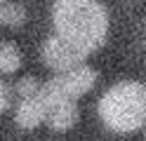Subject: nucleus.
<instances>
[{
    "label": "nucleus",
    "instance_id": "obj_1",
    "mask_svg": "<svg viewBox=\"0 0 146 141\" xmlns=\"http://www.w3.org/2000/svg\"><path fill=\"white\" fill-rule=\"evenodd\" d=\"M52 24L57 35L85 54L99 50L108 33V14L97 0H57L52 7Z\"/></svg>",
    "mask_w": 146,
    "mask_h": 141
},
{
    "label": "nucleus",
    "instance_id": "obj_2",
    "mask_svg": "<svg viewBox=\"0 0 146 141\" xmlns=\"http://www.w3.org/2000/svg\"><path fill=\"white\" fill-rule=\"evenodd\" d=\"M99 118L106 129L115 134L137 132L146 122V97L144 85L139 82H118L99 99Z\"/></svg>",
    "mask_w": 146,
    "mask_h": 141
},
{
    "label": "nucleus",
    "instance_id": "obj_3",
    "mask_svg": "<svg viewBox=\"0 0 146 141\" xmlns=\"http://www.w3.org/2000/svg\"><path fill=\"white\" fill-rule=\"evenodd\" d=\"M97 82V73L90 66H76V68L61 71L57 73L50 82L40 85V94L45 99V106L59 99H80L83 94H87Z\"/></svg>",
    "mask_w": 146,
    "mask_h": 141
},
{
    "label": "nucleus",
    "instance_id": "obj_4",
    "mask_svg": "<svg viewBox=\"0 0 146 141\" xmlns=\"http://www.w3.org/2000/svg\"><path fill=\"white\" fill-rule=\"evenodd\" d=\"M40 56H42V61L45 66H50L52 71H68V68H76V66H80L85 61V52L80 50V47H76L73 42L68 40H64L61 35H52L45 40L42 45V50H40Z\"/></svg>",
    "mask_w": 146,
    "mask_h": 141
},
{
    "label": "nucleus",
    "instance_id": "obj_5",
    "mask_svg": "<svg viewBox=\"0 0 146 141\" xmlns=\"http://www.w3.org/2000/svg\"><path fill=\"white\" fill-rule=\"evenodd\" d=\"M45 122L54 132H66L78 122V101L76 99H59L47 103V113H45Z\"/></svg>",
    "mask_w": 146,
    "mask_h": 141
},
{
    "label": "nucleus",
    "instance_id": "obj_6",
    "mask_svg": "<svg viewBox=\"0 0 146 141\" xmlns=\"http://www.w3.org/2000/svg\"><path fill=\"white\" fill-rule=\"evenodd\" d=\"M45 113H47L45 99H42L40 92H35V94H31V97L19 99L14 122H17L21 129H33V127H38L40 122H45Z\"/></svg>",
    "mask_w": 146,
    "mask_h": 141
},
{
    "label": "nucleus",
    "instance_id": "obj_7",
    "mask_svg": "<svg viewBox=\"0 0 146 141\" xmlns=\"http://www.w3.org/2000/svg\"><path fill=\"white\" fill-rule=\"evenodd\" d=\"M21 52L14 42H3L0 45V75H12L21 68Z\"/></svg>",
    "mask_w": 146,
    "mask_h": 141
},
{
    "label": "nucleus",
    "instance_id": "obj_8",
    "mask_svg": "<svg viewBox=\"0 0 146 141\" xmlns=\"http://www.w3.org/2000/svg\"><path fill=\"white\" fill-rule=\"evenodd\" d=\"M26 21V9L14 3H0V26H21Z\"/></svg>",
    "mask_w": 146,
    "mask_h": 141
},
{
    "label": "nucleus",
    "instance_id": "obj_9",
    "mask_svg": "<svg viewBox=\"0 0 146 141\" xmlns=\"http://www.w3.org/2000/svg\"><path fill=\"white\" fill-rule=\"evenodd\" d=\"M35 92H40V85H38V80H35L33 75H24V78H19V82L14 85V94L19 99L31 97V94H35Z\"/></svg>",
    "mask_w": 146,
    "mask_h": 141
},
{
    "label": "nucleus",
    "instance_id": "obj_10",
    "mask_svg": "<svg viewBox=\"0 0 146 141\" xmlns=\"http://www.w3.org/2000/svg\"><path fill=\"white\" fill-rule=\"evenodd\" d=\"M12 97H14V89L5 80H0V115L12 106Z\"/></svg>",
    "mask_w": 146,
    "mask_h": 141
},
{
    "label": "nucleus",
    "instance_id": "obj_11",
    "mask_svg": "<svg viewBox=\"0 0 146 141\" xmlns=\"http://www.w3.org/2000/svg\"><path fill=\"white\" fill-rule=\"evenodd\" d=\"M144 97H146V85H144Z\"/></svg>",
    "mask_w": 146,
    "mask_h": 141
},
{
    "label": "nucleus",
    "instance_id": "obj_12",
    "mask_svg": "<svg viewBox=\"0 0 146 141\" xmlns=\"http://www.w3.org/2000/svg\"><path fill=\"white\" fill-rule=\"evenodd\" d=\"M0 3H7V0H0Z\"/></svg>",
    "mask_w": 146,
    "mask_h": 141
}]
</instances>
